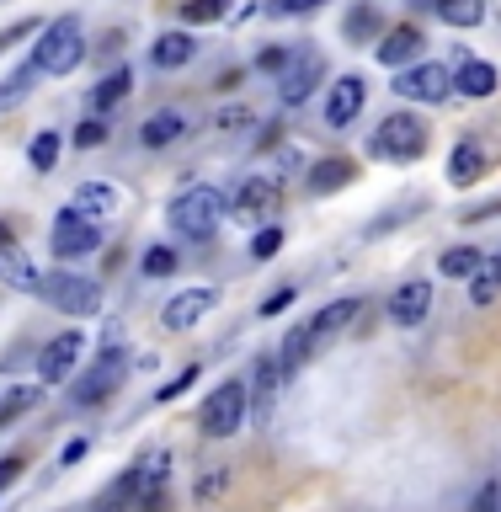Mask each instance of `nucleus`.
<instances>
[{
  "label": "nucleus",
  "mask_w": 501,
  "mask_h": 512,
  "mask_svg": "<svg viewBox=\"0 0 501 512\" xmlns=\"http://www.w3.org/2000/svg\"><path fill=\"white\" fill-rule=\"evenodd\" d=\"M224 219H230V198H224L219 187H187L182 198L171 203V230L182 240H198V246L219 235Z\"/></svg>",
  "instance_id": "f257e3e1"
},
{
  "label": "nucleus",
  "mask_w": 501,
  "mask_h": 512,
  "mask_svg": "<svg viewBox=\"0 0 501 512\" xmlns=\"http://www.w3.org/2000/svg\"><path fill=\"white\" fill-rule=\"evenodd\" d=\"M43 75H70L80 59H86V32H80V16H54L38 32V48H32Z\"/></svg>",
  "instance_id": "f03ea898"
},
{
  "label": "nucleus",
  "mask_w": 501,
  "mask_h": 512,
  "mask_svg": "<svg viewBox=\"0 0 501 512\" xmlns=\"http://www.w3.org/2000/svg\"><path fill=\"white\" fill-rule=\"evenodd\" d=\"M38 299H48L54 310H64V315H96L102 310V283L96 278H80V272H43L38 278V288H32Z\"/></svg>",
  "instance_id": "7ed1b4c3"
},
{
  "label": "nucleus",
  "mask_w": 501,
  "mask_h": 512,
  "mask_svg": "<svg viewBox=\"0 0 501 512\" xmlns=\"http://www.w3.org/2000/svg\"><path fill=\"white\" fill-rule=\"evenodd\" d=\"M368 150H374L379 160H416L427 150V123L416 118V112H390V118L374 128Z\"/></svg>",
  "instance_id": "20e7f679"
},
{
  "label": "nucleus",
  "mask_w": 501,
  "mask_h": 512,
  "mask_svg": "<svg viewBox=\"0 0 501 512\" xmlns=\"http://www.w3.org/2000/svg\"><path fill=\"white\" fill-rule=\"evenodd\" d=\"M246 406H251L246 384H240V379H224L219 390L203 400V411H198V427L208 432V438H230V432H240V427H246Z\"/></svg>",
  "instance_id": "39448f33"
},
{
  "label": "nucleus",
  "mask_w": 501,
  "mask_h": 512,
  "mask_svg": "<svg viewBox=\"0 0 501 512\" xmlns=\"http://www.w3.org/2000/svg\"><path fill=\"white\" fill-rule=\"evenodd\" d=\"M390 91H395V96H406V102L438 107V102H448V96H454V75H448L443 64L422 59V64H406V70L395 75V86H390Z\"/></svg>",
  "instance_id": "423d86ee"
},
{
  "label": "nucleus",
  "mask_w": 501,
  "mask_h": 512,
  "mask_svg": "<svg viewBox=\"0 0 501 512\" xmlns=\"http://www.w3.org/2000/svg\"><path fill=\"white\" fill-rule=\"evenodd\" d=\"M278 208H283L278 176H246V182L235 187V198H230V219H240V224H267Z\"/></svg>",
  "instance_id": "0eeeda50"
},
{
  "label": "nucleus",
  "mask_w": 501,
  "mask_h": 512,
  "mask_svg": "<svg viewBox=\"0 0 501 512\" xmlns=\"http://www.w3.org/2000/svg\"><path fill=\"white\" fill-rule=\"evenodd\" d=\"M123 374H128V358H123L118 347H107L102 358H96L86 374L75 379V406H102V400L123 384Z\"/></svg>",
  "instance_id": "6e6552de"
},
{
  "label": "nucleus",
  "mask_w": 501,
  "mask_h": 512,
  "mask_svg": "<svg viewBox=\"0 0 501 512\" xmlns=\"http://www.w3.org/2000/svg\"><path fill=\"white\" fill-rule=\"evenodd\" d=\"M326 80V59L315 54V48H294V59H288V70L278 75V96L288 107H299V102H310L315 86Z\"/></svg>",
  "instance_id": "1a4fd4ad"
},
{
  "label": "nucleus",
  "mask_w": 501,
  "mask_h": 512,
  "mask_svg": "<svg viewBox=\"0 0 501 512\" xmlns=\"http://www.w3.org/2000/svg\"><path fill=\"white\" fill-rule=\"evenodd\" d=\"M134 470H139V512H166V486H171V454H166V448H144Z\"/></svg>",
  "instance_id": "9d476101"
},
{
  "label": "nucleus",
  "mask_w": 501,
  "mask_h": 512,
  "mask_svg": "<svg viewBox=\"0 0 501 512\" xmlns=\"http://www.w3.org/2000/svg\"><path fill=\"white\" fill-rule=\"evenodd\" d=\"M96 246H102V224H91V219H80L75 208H64V214L54 219V256H91Z\"/></svg>",
  "instance_id": "9b49d317"
},
{
  "label": "nucleus",
  "mask_w": 501,
  "mask_h": 512,
  "mask_svg": "<svg viewBox=\"0 0 501 512\" xmlns=\"http://www.w3.org/2000/svg\"><path fill=\"white\" fill-rule=\"evenodd\" d=\"M214 299H219V288H182L176 299H166L160 326H166V331H192L208 310H214Z\"/></svg>",
  "instance_id": "f8f14e48"
},
{
  "label": "nucleus",
  "mask_w": 501,
  "mask_h": 512,
  "mask_svg": "<svg viewBox=\"0 0 501 512\" xmlns=\"http://www.w3.org/2000/svg\"><path fill=\"white\" fill-rule=\"evenodd\" d=\"M80 347H86V336H80V331H59L54 342L43 347V358H38V379L43 384H64V379H70V368L80 363Z\"/></svg>",
  "instance_id": "ddd939ff"
},
{
  "label": "nucleus",
  "mask_w": 501,
  "mask_h": 512,
  "mask_svg": "<svg viewBox=\"0 0 501 512\" xmlns=\"http://www.w3.org/2000/svg\"><path fill=\"white\" fill-rule=\"evenodd\" d=\"M427 315H432V283H422V278H416V283H400L395 299H390V320H395V326L416 331Z\"/></svg>",
  "instance_id": "4468645a"
},
{
  "label": "nucleus",
  "mask_w": 501,
  "mask_h": 512,
  "mask_svg": "<svg viewBox=\"0 0 501 512\" xmlns=\"http://www.w3.org/2000/svg\"><path fill=\"white\" fill-rule=\"evenodd\" d=\"M363 102H368V86H363L358 75H342V80L331 86V96H326V123H331V128H347V123L363 112Z\"/></svg>",
  "instance_id": "2eb2a0df"
},
{
  "label": "nucleus",
  "mask_w": 501,
  "mask_h": 512,
  "mask_svg": "<svg viewBox=\"0 0 501 512\" xmlns=\"http://www.w3.org/2000/svg\"><path fill=\"white\" fill-rule=\"evenodd\" d=\"M491 171V150L480 139H464V144H454V155H448V182L454 187H470V182H480V176Z\"/></svg>",
  "instance_id": "dca6fc26"
},
{
  "label": "nucleus",
  "mask_w": 501,
  "mask_h": 512,
  "mask_svg": "<svg viewBox=\"0 0 501 512\" xmlns=\"http://www.w3.org/2000/svg\"><path fill=\"white\" fill-rule=\"evenodd\" d=\"M422 43H427V38H422V27H411V22H406V27H390L374 48H379V64H395V70H406L411 59H422Z\"/></svg>",
  "instance_id": "f3484780"
},
{
  "label": "nucleus",
  "mask_w": 501,
  "mask_h": 512,
  "mask_svg": "<svg viewBox=\"0 0 501 512\" xmlns=\"http://www.w3.org/2000/svg\"><path fill=\"white\" fill-rule=\"evenodd\" d=\"M496 86H501L496 64H486V59H459V70H454V91H459V96H470V102H486Z\"/></svg>",
  "instance_id": "a211bd4d"
},
{
  "label": "nucleus",
  "mask_w": 501,
  "mask_h": 512,
  "mask_svg": "<svg viewBox=\"0 0 501 512\" xmlns=\"http://www.w3.org/2000/svg\"><path fill=\"white\" fill-rule=\"evenodd\" d=\"M70 208H75L80 219L102 224L107 214H118V187H107V182H80L75 198H70Z\"/></svg>",
  "instance_id": "6ab92c4d"
},
{
  "label": "nucleus",
  "mask_w": 501,
  "mask_h": 512,
  "mask_svg": "<svg viewBox=\"0 0 501 512\" xmlns=\"http://www.w3.org/2000/svg\"><path fill=\"white\" fill-rule=\"evenodd\" d=\"M38 80H43V70H38V59H22L16 70L0 80V112H16L27 102L32 91H38Z\"/></svg>",
  "instance_id": "aec40b11"
},
{
  "label": "nucleus",
  "mask_w": 501,
  "mask_h": 512,
  "mask_svg": "<svg viewBox=\"0 0 501 512\" xmlns=\"http://www.w3.org/2000/svg\"><path fill=\"white\" fill-rule=\"evenodd\" d=\"M352 315H358V299H336V304H326L320 315L304 320V326H310V342L320 347V342H331V336H342Z\"/></svg>",
  "instance_id": "412c9836"
},
{
  "label": "nucleus",
  "mask_w": 501,
  "mask_h": 512,
  "mask_svg": "<svg viewBox=\"0 0 501 512\" xmlns=\"http://www.w3.org/2000/svg\"><path fill=\"white\" fill-rule=\"evenodd\" d=\"M38 278H43V272L32 267V256L16 246V240H6V246H0V283H11V288H38Z\"/></svg>",
  "instance_id": "4be33fe9"
},
{
  "label": "nucleus",
  "mask_w": 501,
  "mask_h": 512,
  "mask_svg": "<svg viewBox=\"0 0 501 512\" xmlns=\"http://www.w3.org/2000/svg\"><path fill=\"white\" fill-rule=\"evenodd\" d=\"M192 54H198V43H192L187 32H160L155 48H150L155 70H182V64H192Z\"/></svg>",
  "instance_id": "5701e85b"
},
{
  "label": "nucleus",
  "mask_w": 501,
  "mask_h": 512,
  "mask_svg": "<svg viewBox=\"0 0 501 512\" xmlns=\"http://www.w3.org/2000/svg\"><path fill=\"white\" fill-rule=\"evenodd\" d=\"M187 134V118H182V112H150V118H144V128H139V139L144 144H150V150H160V144H176V139H182Z\"/></svg>",
  "instance_id": "b1692460"
},
{
  "label": "nucleus",
  "mask_w": 501,
  "mask_h": 512,
  "mask_svg": "<svg viewBox=\"0 0 501 512\" xmlns=\"http://www.w3.org/2000/svg\"><path fill=\"white\" fill-rule=\"evenodd\" d=\"M278 384H283V363H278V358H256V368H251V390H246V395H256V416H267L272 395H278Z\"/></svg>",
  "instance_id": "393cba45"
},
{
  "label": "nucleus",
  "mask_w": 501,
  "mask_h": 512,
  "mask_svg": "<svg viewBox=\"0 0 501 512\" xmlns=\"http://www.w3.org/2000/svg\"><path fill=\"white\" fill-rule=\"evenodd\" d=\"M416 6H432L448 27H480L486 22V0H416Z\"/></svg>",
  "instance_id": "a878e982"
},
{
  "label": "nucleus",
  "mask_w": 501,
  "mask_h": 512,
  "mask_svg": "<svg viewBox=\"0 0 501 512\" xmlns=\"http://www.w3.org/2000/svg\"><path fill=\"white\" fill-rule=\"evenodd\" d=\"M43 384H0V427H11L16 416H27L32 406H38Z\"/></svg>",
  "instance_id": "bb28decb"
},
{
  "label": "nucleus",
  "mask_w": 501,
  "mask_h": 512,
  "mask_svg": "<svg viewBox=\"0 0 501 512\" xmlns=\"http://www.w3.org/2000/svg\"><path fill=\"white\" fill-rule=\"evenodd\" d=\"M379 27H384V16H379V6L374 0H358V6L347 11V43H379Z\"/></svg>",
  "instance_id": "cd10ccee"
},
{
  "label": "nucleus",
  "mask_w": 501,
  "mask_h": 512,
  "mask_svg": "<svg viewBox=\"0 0 501 512\" xmlns=\"http://www.w3.org/2000/svg\"><path fill=\"white\" fill-rule=\"evenodd\" d=\"M352 176H358V171H352V160H320V166L310 171V192H315V198H326V192L347 187Z\"/></svg>",
  "instance_id": "c85d7f7f"
},
{
  "label": "nucleus",
  "mask_w": 501,
  "mask_h": 512,
  "mask_svg": "<svg viewBox=\"0 0 501 512\" xmlns=\"http://www.w3.org/2000/svg\"><path fill=\"white\" fill-rule=\"evenodd\" d=\"M128 91H134V75H128V64H123V70L102 75V86L91 91V107H96V112H107V107H118Z\"/></svg>",
  "instance_id": "c756f323"
},
{
  "label": "nucleus",
  "mask_w": 501,
  "mask_h": 512,
  "mask_svg": "<svg viewBox=\"0 0 501 512\" xmlns=\"http://www.w3.org/2000/svg\"><path fill=\"white\" fill-rule=\"evenodd\" d=\"M438 267L448 272V278H475V272H480V267H486V256H480L475 246H448Z\"/></svg>",
  "instance_id": "7c9ffc66"
},
{
  "label": "nucleus",
  "mask_w": 501,
  "mask_h": 512,
  "mask_svg": "<svg viewBox=\"0 0 501 512\" xmlns=\"http://www.w3.org/2000/svg\"><path fill=\"white\" fill-rule=\"evenodd\" d=\"M315 352V342H310V326H294L283 336V352H278V363H283V374H294V368L304 363Z\"/></svg>",
  "instance_id": "2f4dec72"
},
{
  "label": "nucleus",
  "mask_w": 501,
  "mask_h": 512,
  "mask_svg": "<svg viewBox=\"0 0 501 512\" xmlns=\"http://www.w3.org/2000/svg\"><path fill=\"white\" fill-rule=\"evenodd\" d=\"M139 267H144V278H171V272L182 267V256H176L171 246H150V251H144V262H139Z\"/></svg>",
  "instance_id": "473e14b6"
},
{
  "label": "nucleus",
  "mask_w": 501,
  "mask_h": 512,
  "mask_svg": "<svg viewBox=\"0 0 501 512\" xmlns=\"http://www.w3.org/2000/svg\"><path fill=\"white\" fill-rule=\"evenodd\" d=\"M496 294H501V272L496 267H480L475 278H470V299L486 310V304H496Z\"/></svg>",
  "instance_id": "72a5a7b5"
},
{
  "label": "nucleus",
  "mask_w": 501,
  "mask_h": 512,
  "mask_svg": "<svg viewBox=\"0 0 501 512\" xmlns=\"http://www.w3.org/2000/svg\"><path fill=\"white\" fill-rule=\"evenodd\" d=\"M27 160H32V171H54V160H59V134H43L32 139V150H27Z\"/></svg>",
  "instance_id": "f704fd0d"
},
{
  "label": "nucleus",
  "mask_w": 501,
  "mask_h": 512,
  "mask_svg": "<svg viewBox=\"0 0 501 512\" xmlns=\"http://www.w3.org/2000/svg\"><path fill=\"white\" fill-rule=\"evenodd\" d=\"M278 251H283V230H278V224H262L256 240H251V262H272Z\"/></svg>",
  "instance_id": "c9c22d12"
},
{
  "label": "nucleus",
  "mask_w": 501,
  "mask_h": 512,
  "mask_svg": "<svg viewBox=\"0 0 501 512\" xmlns=\"http://www.w3.org/2000/svg\"><path fill=\"white\" fill-rule=\"evenodd\" d=\"M182 16L187 22H224V16H230V0H187Z\"/></svg>",
  "instance_id": "e433bc0d"
},
{
  "label": "nucleus",
  "mask_w": 501,
  "mask_h": 512,
  "mask_svg": "<svg viewBox=\"0 0 501 512\" xmlns=\"http://www.w3.org/2000/svg\"><path fill=\"white\" fill-rule=\"evenodd\" d=\"M102 139H107V123H102V118H86V123L75 128V144H80V150H96Z\"/></svg>",
  "instance_id": "4c0bfd02"
},
{
  "label": "nucleus",
  "mask_w": 501,
  "mask_h": 512,
  "mask_svg": "<svg viewBox=\"0 0 501 512\" xmlns=\"http://www.w3.org/2000/svg\"><path fill=\"white\" fill-rule=\"evenodd\" d=\"M288 59H294V48H267V54L256 59V70H267V75H283V70H288Z\"/></svg>",
  "instance_id": "58836bf2"
},
{
  "label": "nucleus",
  "mask_w": 501,
  "mask_h": 512,
  "mask_svg": "<svg viewBox=\"0 0 501 512\" xmlns=\"http://www.w3.org/2000/svg\"><path fill=\"white\" fill-rule=\"evenodd\" d=\"M294 299H299V288H272V294L262 299V315H283Z\"/></svg>",
  "instance_id": "ea45409f"
},
{
  "label": "nucleus",
  "mask_w": 501,
  "mask_h": 512,
  "mask_svg": "<svg viewBox=\"0 0 501 512\" xmlns=\"http://www.w3.org/2000/svg\"><path fill=\"white\" fill-rule=\"evenodd\" d=\"M32 32H43V27H38V22H11L6 32H0V54H6V48H16L22 38H32Z\"/></svg>",
  "instance_id": "a19ab883"
},
{
  "label": "nucleus",
  "mask_w": 501,
  "mask_h": 512,
  "mask_svg": "<svg viewBox=\"0 0 501 512\" xmlns=\"http://www.w3.org/2000/svg\"><path fill=\"white\" fill-rule=\"evenodd\" d=\"M219 491H224V470H203L198 475V502H214Z\"/></svg>",
  "instance_id": "79ce46f5"
},
{
  "label": "nucleus",
  "mask_w": 501,
  "mask_h": 512,
  "mask_svg": "<svg viewBox=\"0 0 501 512\" xmlns=\"http://www.w3.org/2000/svg\"><path fill=\"white\" fill-rule=\"evenodd\" d=\"M192 379H198V368H182V374H176L171 384H160V395H155V400H176V395H182Z\"/></svg>",
  "instance_id": "37998d69"
},
{
  "label": "nucleus",
  "mask_w": 501,
  "mask_h": 512,
  "mask_svg": "<svg viewBox=\"0 0 501 512\" xmlns=\"http://www.w3.org/2000/svg\"><path fill=\"white\" fill-rule=\"evenodd\" d=\"M214 128H251V107H230V112H219Z\"/></svg>",
  "instance_id": "c03bdc74"
},
{
  "label": "nucleus",
  "mask_w": 501,
  "mask_h": 512,
  "mask_svg": "<svg viewBox=\"0 0 501 512\" xmlns=\"http://www.w3.org/2000/svg\"><path fill=\"white\" fill-rule=\"evenodd\" d=\"M86 454H91V443L86 438H70V443H64V454H59V464H80Z\"/></svg>",
  "instance_id": "a18cd8bd"
},
{
  "label": "nucleus",
  "mask_w": 501,
  "mask_h": 512,
  "mask_svg": "<svg viewBox=\"0 0 501 512\" xmlns=\"http://www.w3.org/2000/svg\"><path fill=\"white\" fill-rule=\"evenodd\" d=\"M320 6H326V0H278V11H288V16H310Z\"/></svg>",
  "instance_id": "49530a36"
},
{
  "label": "nucleus",
  "mask_w": 501,
  "mask_h": 512,
  "mask_svg": "<svg viewBox=\"0 0 501 512\" xmlns=\"http://www.w3.org/2000/svg\"><path fill=\"white\" fill-rule=\"evenodd\" d=\"M22 470H27V464L16 459V454H11V459H0V491H6V486H11V480L22 475Z\"/></svg>",
  "instance_id": "de8ad7c7"
},
{
  "label": "nucleus",
  "mask_w": 501,
  "mask_h": 512,
  "mask_svg": "<svg viewBox=\"0 0 501 512\" xmlns=\"http://www.w3.org/2000/svg\"><path fill=\"white\" fill-rule=\"evenodd\" d=\"M496 214H501V198H496V203H480V208H470L464 219H470V224H480V219H496Z\"/></svg>",
  "instance_id": "09e8293b"
},
{
  "label": "nucleus",
  "mask_w": 501,
  "mask_h": 512,
  "mask_svg": "<svg viewBox=\"0 0 501 512\" xmlns=\"http://www.w3.org/2000/svg\"><path fill=\"white\" fill-rule=\"evenodd\" d=\"M475 512H496V486L480 491V507H475Z\"/></svg>",
  "instance_id": "8fccbe9b"
},
{
  "label": "nucleus",
  "mask_w": 501,
  "mask_h": 512,
  "mask_svg": "<svg viewBox=\"0 0 501 512\" xmlns=\"http://www.w3.org/2000/svg\"><path fill=\"white\" fill-rule=\"evenodd\" d=\"M240 11H251V16H262V11H267V0H246V6H240Z\"/></svg>",
  "instance_id": "3c124183"
},
{
  "label": "nucleus",
  "mask_w": 501,
  "mask_h": 512,
  "mask_svg": "<svg viewBox=\"0 0 501 512\" xmlns=\"http://www.w3.org/2000/svg\"><path fill=\"white\" fill-rule=\"evenodd\" d=\"M6 240H11V230H6V224H0V246H6Z\"/></svg>",
  "instance_id": "603ef678"
},
{
  "label": "nucleus",
  "mask_w": 501,
  "mask_h": 512,
  "mask_svg": "<svg viewBox=\"0 0 501 512\" xmlns=\"http://www.w3.org/2000/svg\"><path fill=\"white\" fill-rule=\"evenodd\" d=\"M496 272H501V251H496Z\"/></svg>",
  "instance_id": "864d4df0"
}]
</instances>
